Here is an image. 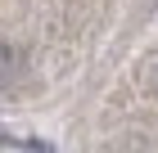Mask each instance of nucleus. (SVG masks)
I'll use <instances>...</instances> for the list:
<instances>
[{"label":"nucleus","mask_w":158,"mask_h":153,"mask_svg":"<svg viewBox=\"0 0 158 153\" xmlns=\"http://www.w3.org/2000/svg\"><path fill=\"white\" fill-rule=\"evenodd\" d=\"M18 77H23V54H18L14 45H5V41H0V90H5V86H14Z\"/></svg>","instance_id":"f257e3e1"},{"label":"nucleus","mask_w":158,"mask_h":153,"mask_svg":"<svg viewBox=\"0 0 158 153\" xmlns=\"http://www.w3.org/2000/svg\"><path fill=\"white\" fill-rule=\"evenodd\" d=\"M0 144H18V140H14V135H9V131H0Z\"/></svg>","instance_id":"f03ea898"},{"label":"nucleus","mask_w":158,"mask_h":153,"mask_svg":"<svg viewBox=\"0 0 158 153\" xmlns=\"http://www.w3.org/2000/svg\"><path fill=\"white\" fill-rule=\"evenodd\" d=\"M154 99H158V68H154Z\"/></svg>","instance_id":"7ed1b4c3"}]
</instances>
